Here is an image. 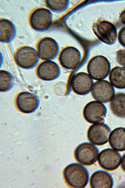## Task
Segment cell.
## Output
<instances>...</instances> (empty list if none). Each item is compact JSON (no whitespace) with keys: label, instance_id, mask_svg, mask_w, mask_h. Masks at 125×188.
Returning a JSON list of instances; mask_svg holds the SVG:
<instances>
[{"label":"cell","instance_id":"6da1fadb","mask_svg":"<svg viewBox=\"0 0 125 188\" xmlns=\"http://www.w3.org/2000/svg\"><path fill=\"white\" fill-rule=\"evenodd\" d=\"M63 176L66 184L72 188H85L89 179L87 169L83 165L77 163H72L67 165L63 170Z\"/></svg>","mask_w":125,"mask_h":188},{"label":"cell","instance_id":"7a4b0ae2","mask_svg":"<svg viewBox=\"0 0 125 188\" xmlns=\"http://www.w3.org/2000/svg\"><path fill=\"white\" fill-rule=\"evenodd\" d=\"M88 74L93 80H102L108 76L111 70V65L105 56L98 55L94 56L88 61L87 66Z\"/></svg>","mask_w":125,"mask_h":188},{"label":"cell","instance_id":"3957f363","mask_svg":"<svg viewBox=\"0 0 125 188\" xmlns=\"http://www.w3.org/2000/svg\"><path fill=\"white\" fill-rule=\"evenodd\" d=\"M92 28L95 35L102 42L108 45L115 42L117 37V30L115 25L110 22L99 19L93 24Z\"/></svg>","mask_w":125,"mask_h":188},{"label":"cell","instance_id":"277c9868","mask_svg":"<svg viewBox=\"0 0 125 188\" xmlns=\"http://www.w3.org/2000/svg\"><path fill=\"white\" fill-rule=\"evenodd\" d=\"M51 12L46 8L39 7L34 9L29 17V24L34 30L43 32L51 27L52 21Z\"/></svg>","mask_w":125,"mask_h":188},{"label":"cell","instance_id":"5b68a950","mask_svg":"<svg viewBox=\"0 0 125 188\" xmlns=\"http://www.w3.org/2000/svg\"><path fill=\"white\" fill-rule=\"evenodd\" d=\"M14 60L20 67L25 69L34 67L39 62L37 50L28 46L20 47L15 51L14 55Z\"/></svg>","mask_w":125,"mask_h":188},{"label":"cell","instance_id":"8992f818","mask_svg":"<svg viewBox=\"0 0 125 188\" xmlns=\"http://www.w3.org/2000/svg\"><path fill=\"white\" fill-rule=\"evenodd\" d=\"M99 150L97 147L89 142L80 144L76 148L74 155L76 160L85 166H90L97 161Z\"/></svg>","mask_w":125,"mask_h":188},{"label":"cell","instance_id":"52a82bcc","mask_svg":"<svg viewBox=\"0 0 125 188\" xmlns=\"http://www.w3.org/2000/svg\"><path fill=\"white\" fill-rule=\"evenodd\" d=\"M107 113L106 106L97 101H92L88 103L82 111L84 118L88 123L94 124L102 122Z\"/></svg>","mask_w":125,"mask_h":188},{"label":"cell","instance_id":"ba28073f","mask_svg":"<svg viewBox=\"0 0 125 188\" xmlns=\"http://www.w3.org/2000/svg\"><path fill=\"white\" fill-rule=\"evenodd\" d=\"M111 129L103 123H94L88 128L87 137L92 144L97 146L103 145L109 141Z\"/></svg>","mask_w":125,"mask_h":188},{"label":"cell","instance_id":"9c48e42d","mask_svg":"<svg viewBox=\"0 0 125 188\" xmlns=\"http://www.w3.org/2000/svg\"><path fill=\"white\" fill-rule=\"evenodd\" d=\"M36 48L39 59L44 60H52L55 58L59 51L57 41L49 37L40 39L37 44Z\"/></svg>","mask_w":125,"mask_h":188},{"label":"cell","instance_id":"30bf717a","mask_svg":"<svg viewBox=\"0 0 125 188\" xmlns=\"http://www.w3.org/2000/svg\"><path fill=\"white\" fill-rule=\"evenodd\" d=\"M15 104L18 110L24 113L35 112L40 104L39 99L36 95L29 91L19 93L15 99Z\"/></svg>","mask_w":125,"mask_h":188},{"label":"cell","instance_id":"8fae6325","mask_svg":"<svg viewBox=\"0 0 125 188\" xmlns=\"http://www.w3.org/2000/svg\"><path fill=\"white\" fill-rule=\"evenodd\" d=\"M92 97L96 100L106 103L111 101L115 95V90L110 82L106 80L95 81L91 90Z\"/></svg>","mask_w":125,"mask_h":188},{"label":"cell","instance_id":"7c38bea8","mask_svg":"<svg viewBox=\"0 0 125 188\" xmlns=\"http://www.w3.org/2000/svg\"><path fill=\"white\" fill-rule=\"evenodd\" d=\"M93 84L92 78L87 73L79 72L75 74L71 78L70 86L75 94L81 96L88 94Z\"/></svg>","mask_w":125,"mask_h":188},{"label":"cell","instance_id":"4fadbf2b","mask_svg":"<svg viewBox=\"0 0 125 188\" xmlns=\"http://www.w3.org/2000/svg\"><path fill=\"white\" fill-rule=\"evenodd\" d=\"M120 154L111 148H108L102 150L99 154L98 163L102 169L111 171L117 169L121 162Z\"/></svg>","mask_w":125,"mask_h":188},{"label":"cell","instance_id":"5bb4252c","mask_svg":"<svg viewBox=\"0 0 125 188\" xmlns=\"http://www.w3.org/2000/svg\"><path fill=\"white\" fill-rule=\"evenodd\" d=\"M81 54L76 48L67 46L63 48L58 55V60L61 65L68 70L74 69L80 62Z\"/></svg>","mask_w":125,"mask_h":188},{"label":"cell","instance_id":"9a60e30c","mask_svg":"<svg viewBox=\"0 0 125 188\" xmlns=\"http://www.w3.org/2000/svg\"><path fill=\"white\" fill-rule=\"evenodd\" d=\"M59 65L52 60H45L38 66L36 74L40 79L45 81H51L59 77L60 74Z\"/></svg>","mask_w":125,"mask_h":188},{"label":"cell","instance_id":"2e32d148","mask_svg":"<svg viewBox=\"0 0 125 188\" xmlns=\"http://www.w3.org/2000/svg\"><path fill=\"white\" fill-rule=\"evenodd\" d=\"M90 185L92 188H111L113 185V179L108 172L103 170H98L91 175Z\"/></svg>","mask_w":125,"mask_h":188},{"label":"cell","instance_id":"e0dca14e","mask_svg":"<svg viewBox=\"0 0 125 188\" xmlns=\"http://www.w3.org/2000/svg\"><path fill=\"white\" fill-rule=\"evenodd\" d=\"M110 134L109 142L111 147L119 152L125 151V128H116Z\"/></svg>","mask_w":125,"mask_h":188},{"label":"cell","instance_id":"ac0fdd59","mask_svg":"<svg viewBox=\"0 0 125 188\" xmlns=\"http://www.w3.org/2000/svg\"><path fill=\"white\" fill-rule=\"evenodd\" d=\"M16 29L14 24L5 18L0 20V41L3 43L12 41L15 38Z\"/></svg>","mask_w":125,"mask_h":188},{"label":"cell","instance_id":"d6986e66","mask_svg":"<svg viewBox=\"0 0 125 188\" xmlns=\"http://www.w3.org/2000/svg\"><path fill=\"white\" fill-rule=\"evenodd\" d=\"M109 105L113 114L119 118H125V93L120 92L115 94Z\"/></svg>","mask_w":125,"mask_h":188},{"label":"cell","instance_id":"ffe728a7","mask_svg":"<svg viewBox=\"0 0 125 188\" xmlns=\"http://www.w3.org/2000/svg\"><path fill=\"white\" fill-rule=\"evenodd\" d=\"M109 79L111 83L118 89L125 88V67L115 66L109 73Z\"/></svg>","mask_w":125,"mask_h":188},{"label":"cell","instance_id":"44dd1931","mask_svg":"<svg viewBox=\"0 0 125 188\" xmlns=\"http://www.w3.org/2000/svg\"><path fill=\"white\" fill-rule=\"evenodd\" d=\"M14 84V78L9 72L5 70H0V91L6 92L11 90Z\"/></svg>","mask_w":125,"mask_h":188},{"label":"cell","instance_id":"7402d4cb","mask_svg":"<svg viewBox=\"0 0 125 188\" xmlns=\"http://www.w3.org/2000/svg\"><path fill=\"white\" fill-rule=\"evenodd\" d=\"M45 2L48 8L55 12L65 10L69 4V1L68 0H46Z\"/></svg>","mask_w":125,"mask_h":188},{"label":"cell","instance_id":"603a6c76","mask_svg":"<svg viewBox=\"0 0 125 188\" xmlns=\"http://www.w3.org/2000/svg\"><path fill=\"white\" fill-rule=\"evenodd\" d=\"M116 53L117 62L120 65L125 67V48L118 50Z\"/></svg>","mask_w":125,"mask_h":188},{"label":"cell","instance_id":"cb8c5ba5","mask_svg":"<svg viewBox=\"0 0 125 188\" xmlns=\"http://www.w3.org/2000/svg\"><path fill=\"white\" fill-rule=\"evenodd\" d=\"M117 37L120 44L125 47V25L120 29L118 31Z\"/></svg>","mask_w":125,"mask_h":188},{"label":"cell","instance_id":"d4e9b609","mask_svg":"<svg viewBox=\"0 0 125 188\" xmlns=\"http://www.w3.org/2000/svg\"><path fill=\"white\" fill-rule=\"evenodd\" d=\"M119 18L121 22L125 25V8L120 13Z\"/></svg>","mask_w":125,"mask_h":188},{"label":"cell","instance_id":"484cf974","mask_svg":"<svg viewBox=\"0 0 125 188\" xmlns=\"http://www.w3.org/2000/svg\"><path fill=\"white\" fill-rule=\"evenodd\" d=\"M121 160V167L122 170L125 172V153L123 155Z\"/></svg>","mask_w":125,"mask_h":188}]
</instances>
